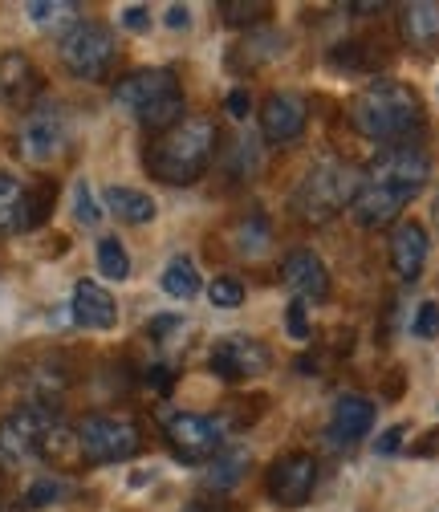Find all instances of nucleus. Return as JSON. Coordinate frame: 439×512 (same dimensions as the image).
<instances>
[{"instance_id":"38","label":"nucleus","mask_w":439,"mask_h":512,"mask_svg":"<svg viewBox=\"0 0 439 512\" xmlns=\"http://www.w3.org/2000/svg\"><path fill=\"white\" fill-rule=\"evenodd\" d=\"M224 106H228L232 118H248V110H253V98H248V90H232Z\"/></svg>"},{"instance_id":"9","label":"nucleus","mask_w":439,"mask_h":512,"mask_svg":"<svg viewBox=\"0 0 439 512\" xmlns=\"http://www.w3.org/2000/svg\"><path fill=\"white\" fill-rule=\"evenodd\" d=\"M163 435H167V447L183 464H204L224 452L228 427H224V419H212V415L171 411V415H163Z\"/></svg>"},{"instance_id":"28","label":"nucleus","mask_w":439,"mask_h":512,"mask_svg":"<svg viewBox=\"0 0 439 512\" xmlns=\"http://www.w3.org/2000/svg\"><path fill=\"white\" fill-rule=\"evenodd\" d=\"M374 45H366V41H342V45H334L330 49V66L334 70H350V74H358V70H374V53H370ZM383 61V57H379Z\"/></svg>"},{"instance_id":"6","label":"nucleus","mask_w":439,"mask_h":512,"mask_svg":"<svg viewBox=\"0 0 439 512\" xmlns=\"http://www.w3.org/2000/svg\"><path fill=\"white\" fill-rule=\"evenodd\" d=\"M78 456L82 464H122L143 447V431L127 415H86L78 423Z\"/></svg>"},{"instance_id":"19","label":"nucleus","mask_w":439,"mask_h":512,"mask_svg":"<svg viewBox=\"0 0 439 512\" xmlns=\"http://www.w3.org/2000/svg\"><path fill=\"white\" fill-rule=\"evenodd\" d=\"M399 33L411 49H431L439 45V5L431 0H415V5L399 9Z\"/></svg>"},{"instance_id":"2","label":"nucleus","mask_w":439,"mask_h":512,"mask_svg":"<svg viewBox=\"0 0 439 512\" xmlns=\"http://www.w3.org/2000/svg\"><path fill=\"white\" fill-rule=\"evenodd\" d=\"M354 131L370 143H403L423 126V98L395 78H374L350 102Z\"/></svg>"},{"instance_id":"15","label":"nucleus","mask_w":439,"mask_h":512,"mask_svg":"<svg viewBox=\"0 0 439 512\" xmlns=\"http://www.w3.org/2000/svg\"><path fill=\"white\" fill-rule=\"evenodd\" d=\"M281 281L297 293V301H322L330 293V273L322 265L318 252L309 248H293L281 261Z\"/></svg>"},{"instance_id":"29","label":"nucleus","mask_w":439,"mask_h":512,"mask_svg":"<svg viewBox=\"0 0 439 512\" xmlns=\"http://www.w3.org/2000/svg\"><path fill=\"white\" fill-rule=\"evenodd\" d=\"M220 17L228 25H261V17H269V5H261V0H220Z\"/></svg>"},{"instance_id":"20","label":"nucleus","mask_w":439,"mask_h":512,"mask_svg":"<svg viewBox=\"0 0 439 512\" xmlns=\"http://www.w3.org/2000/svg\"><path fill=\"white\" fill-rule=\"evenodd\" d=\"M102 204H106V212L118 216L122 224H151L155 212H159L155 200L147 196V191H139V187H106Z\"/></svg>"},{"instance_id":"34","label":"nucleus","mask_w":439,"mask_h":512,"mask_svg":"<svg viewBox=\"0 0 439 512\" xmlns=\"http://www.w3.org/2000/svg\"><path fill=\"white\" fill-rule=\"evenodd\" d=\"M411 334L415 338H439V301H423L415 309V322H411Z\"/></svg>"},{"instance_id":"3","label":"nucleus","mask_w":439,"mask_h":512,"mask_svg":"<svg viewBox=\"0 0 439 512\" xmlns=\"http://www.w3.org/2000/svg\"><path fill=\"white\" fill-rule=\"evenodd\" d=\"M114 102L127 110L139 126L147 131L163 135L179 118H187V102H183V90H179V78L171 70H135L127 74L118 86H114Z\"/></svg>"},{"instance_id":"32","label":"nucleus","mask_w":439,"mask_h":512,"mask_svg":"<svg viewBox=\"0 0 439 512\" xmlns=\"http://www.w3.org/2000/svg\"><path fill=\"white\" fill-rule=\"evenodd\" d=\"M208 301H212L216 309H240V301H244V285H240L236 277H216V281L208 285Z\"/></svg>"},{"instance_id":"23","label":"nucleus","mask_w":439,"mask_h":512,"mask_svg":"<svg viewBox=\"0 0 439 512\" xmlns=\"http://www.w3.org/2000/svg\"><path fill=\"white\" fill-rule=\"evenodd\" d=\"M25 200H29V187L17 175L0 171V232H21Z\"/></svg>"},{"instance_id":"25","label":"nucleus","mask_w":439,"mask_h":512,"mask_svg":"<svg viewBox=\"0 0 439 512\" xmlns=\"http://www.w3.org/2000/svg\"><path fill=\"white\" fill-rule=\"evenodd\" d=\"M25 13L41 29H74L78 25V5H66V0H33Z\"/></svg>"},{"instance_id":"40","label":"nucleus","mask_w":439,"mask_h":512,"mask_svg":"<svg viewBox=\"0 0 439 512\" xmlns=\"http://www.w3.org/2000/svg\"><path fill=\"white\" fill-rule=\"evenodd\" d=\"M163 21H167V29H187V25H192V9H187V5H171Z\"/></svg>"},{"instance_id":"11","label":"nucleus","mask_w":439,"mask_h":512,"mask_svg":"<svg viewBox=\"0 0 439 512\" xmlns=\"http://www.w3.org/2000/svg\"><path fill=\"white\" fill-rule=\"evenodd\" d=\"M265 488L277 508H305L313 488H318V460L309 452H285L281 460H273Z\"/></svg>"},{"instance_id":"30","label":"nucleus","mask_w":439,"mask_h":512,"mask_svg":"<svg viewBox=\"0 0 439 512\" xmlns=\"http://www.w3.org/2000/svg\"><path fill=\"white\" fill-rule=\"evenodd\" d=\"M61 496H66V484L53 480V476H41V480H33L29 492L21 496V508H45V504H53V500H61Z\"/></svg>"},{"instance_id":"41","label":"nucleus","mask_w":439,"mask_h":512,"mask_svg":"<svg viewBox=\"0 0 439 512\" xmlns=\"http://www.w3.org/2000/svg\"><path fill=\"white\" fill-rule=\"evenodd\" d=\"M411 452H415V456H439V431H427L423 443H415Z\"/></svg>"},{"instance_id":"13","label":"nucleus","mask_w":439,"mask_h":512,"mask_svg":"<svg viewBox=\"0 0 439 512\" xmlns=\"http://www.w3.org/2000/svg\"><path fill=\"white\" fill-rule=\"evenodd\" d=\"M41 90H45V78L33 66L29 53H21V49L0 53V102L29 114L41 102Z\"/></svg>"},{"instance_id":"4","label":"nucleus","mask_w":439,"mask_h":512,"mask_svg":"<svg viewBox=\"0 0 439 512\" xmlns=\"http://www.w3.org/2000/svg\"><path fill=\"white\" fill-rule=\"evenodd\" d=\"M358 183L362 175L338 159H326L318 167H309L293 191V212L305 224H330L334 216H342L354 196H358Z\"/></svg>"},{"instance_id":"12","label":"nucleus","mask_w":439,"mask_h":512,"mask_svg":"<svg viewBox=\"0 0 439 512\" xmlns=\"http://www.w3.org/2000/svg\"><path fill=\"white\" fill-rule=\"evenodd\" d=\"M269 350H265V342H257V338H244V334H228V338H220L216 346H212V354H208V366H212V374L220 378V382H248V378H261L265 370H269Z\"/></svg>"},{"instance_id":"33","label":"nucleus","mask_w":439,"mask_h":512,"mask_svg":"<svg viewBox=\"0 0 439 512\" xmlns=\"http://www.w3.org/2000/svg\"><path fill=\"white\" fill-rule=\"evenodd\" d=\"M74 216H78V224H86V228H94V224L102 220V208H98V200H94V191H90L86 179L74 183Z\"/></svg>"},{"instance_id":"27","label":"nucleus","mask_w":439,"mask_h":512,"mask_svg":"<svg viewBox=\"0 0 439 512\" xmlns=\"http://www.w3.org/2000/svg\"><path fill=\"white\" fill-rule=\"evenodd\" d=\"M285 53V37L281 33H273V29H261V33H253L244 45H240V61L248 70L253 66H261V61H273V57H281Z\"/></svg>"},{"instance_id":"26","label":"nucleus","mask_w":439,"mask_h":512,"mask_svg":"<svg viewBox=\"0 0 439 512\" xmlns=\"http://www.w3.org/2000/svg\"><path fill=\"white\" fill-rule=\"evenodd\" d=\"M98 273L106 281H127L131 277V256H127V248H122L118 236H102L98 240Z\"/></svg>"},{"instance_id":"1","label":"nucleus","mask_w":439,"mask_h":512,"mask_svg":"<svg viewBox=\"0 0 439 512\" xmlns=\"http://www.w3.org/2000/svg\"><path fill=\"white\" fill-rule=\"evenodd\" d=\"M216 122L204 118V114H187L179 118L171 131L155 135V143L147 147V171L151 179L159 183H171V187H187L196 183L212 159H216Z\"/></svg>"},{"instance_id":"22","label":"nucleus","mask_w":439,"mask_h":512,"mask_svg":"<svg viewBox=\"0 0 439 512\" xmlns=\"http://www.w3.org/2000/svg\"><path fill=\"white\" fill-rule=\"evenodd\" d=\"M232 244H236V252L240 256H248V261H261V256L269 252V244H273V228H269V220L265 216H244V220H236V228H232Z\"/></svg>"},{"instance_id":"37","label":"nucleus","mask_w":439,"mask_h":512,"mask_svg":"<svg viewBox=\"0 0 439 512\" xmlns=\"http://www.w3.org/2000/svg\"><path fill=\"white\" fill-rule=\"evenodd\" d=\"M122 25H127L131 33H147V29H151V9L127 5V9H122Z\"/></svg>"},{"instance_id":"17","label":"nucleus","mask_w":439,"mask_h":512,"mask_svg":"<svg viewBox=\"0 0 439 512\" xmlns=\"http://www.w3.org/2000/svg\"><path fill=\"white\" fill-rule=\"evenodd\" d=\"M70 309H74V322L86 330H114L118 326V305L98 281H78Z\"/></svg>"},{"instance_id":"39","label":"nucleus","mask_w":439,"mask_h":512,"mask_svg":"<svg viewBox=\"0 0 439 512\" xmlns=\"http://www.w3.org/2000/svg\"><path fill=\"white\" fill-rule=\"evenodd\" d=\"M147 382H151L155 391H163V395H167V391L175 387V374H171L167 366H151V370H147Z\"/></svg>"},{"instance_id":"5","label":"nucleus","mask_w":439,"mask_h":512,"mask_svg":"<svg viewBox=\"0 0 439 512\" xmlns=\"http://www.w3.org/2000/svg\"><path fill=\"white\" fill-rule=\"evenodd\" d=\"M57 57L74 78L82 82H106L114 70V57H118V41L106 25L98 21H78L74 29L61 33L57 41Z\"/></svg>"},{"instance_id":"43","label":"nucleus","mask_w":439,"mask_h":512,"mask_svg":"<svg viewBox=\"0 0 439 512\" xmlns=\"http://www.w3.org/2000/svg\"><path fill=\"white\" fill-rule=\"evenodd\" d=\"M175 326H179V317H155V322H151V334H155V338H163V334H167V330H175Z\"/></svg>"},{"instance_id":"44","label":"nucleus","mask_w":439,"mask_h":512,"mask_svg":"<svg viewBox=\"0 0 439 512\" xmlns=\"http://www.w3.org/2000/svg\"><path fill=\"white\" fill-rule=\"evenodd\" d=\"M435 224H439V200H435Z\"/></svg>"},{"instance_id":"16","label":"nucleus","mask_w":439,"mask_h":512,"mask_svg":"<svg viewBox=\"0 0 439 512\" xmlns=\"http://www.w3.org/2000/svg\"><path fill=\"white\" fill-rule=\"evenodd\" d=\"M427 228L423 224H415V220H403V224H395V232H391V269L399 273V281H419V273H423V265H427Z\"/></svg>"},{"instance_id":"10","label":"nucleus","mask_w":439,"mask_h":512,"mask_svg":"<svg viewBox=\"0 0 439 512\" xmlns=\"http://www.w3.org/2000/svg\"><path fill=\"white\" fill-rule=\"evenodd\" d=\"M362 179L407 191V196H419V191L427 187V179H431V155L423 147H411V143L383 147L379 155L370 159V167L362 171Z\"/></svg>"},{"instance_id":"31","label":"nucleus","mask_w":439,"mask_h":512,"mask_svg":"<svg viewBox=\"0 0 439 512\" xmlns=\"http://www.w3.org/2000/svg\"><path fill=\"white\" fill-rule=\"evenodd\" d=\"M49 208H53V183H45V187L29 191V200H25V220H21V232H29V228L45 224Z\"/></svg>"},{"instance_id":"24","label":"nucleus","mask_w":439,"mask_h":512,"mask_svg":"<svg viewBox=\"0 0 439 512\" xmlns=\"http://www.w3.org/2000/svg\"><path fill=\"white\" fill-rule=\"evenodd\" d=\"M159 285H163V293L175 297V301H192V297L200 293V273H196V265L187 261V256H171Z\"/></svg>"},{"instance_id":"14","label":"nucleus","mask_w":439,"mask_h":512,"mask_svg":"<svg viewBox=\"0 0 439 512\" xmlns=\"http://www.w3.org/2000/svg\"><path fill=\"white\" fill-rule=\"evenodd\" d=\"M305 122H309V106H305V98H297L289 90H277L261 102V135L277 147L301 139Z\"/></svg>"},{"instance_id":"36","label":"nucleus","mask_w":439,"mask_h":512,"mask_svg":"<svg viewBox=\"0 0 439 512\" xmlns=\"http://www.w3.org/2000/svg\"><path fill=\"white\" fill-rule=\"evenodd\" d=\"M403 435H407V423H395V427H387L379 439H374V452H379V456H395L399 447H403Z\"/></svg>"},{"instance_id":"7","label":"nucleus","mask_w":439,"mask_h":512,"mask_svg":"<svg viewBox=\"0 0 439 512\" xmlns=\"http://www.w3.org/2000/svg\"><path fill=\"white\" fill-rule=\"evenodd\" d=\"M70 147V114L61 102H37L17 131V155L33 167H49Z\"/></svg>"},{"instance_id":"8","label":"nucleus","mask_w":439,"mask_h":512,"mask_svg":"<svg viewBox=\"0 0 439 512\" xmlns=\"http://www.w3.org/2000/svg\"><path fill=\"white\" fill-rule=\"evenodd\" d=\"M57 411L49 403L17 407L9 419H0V464H29L41 460L45 439L57 427Z\"/></svg>"},{"instance_id":"35","label":"nucleus","mask_w":439,"mask_h":512,"mask_svg":"<svg viewBox=\"0 0 439 512\" xmlns=\"http://www.w3.org/2000/svg\"><path fill=\"white\" fill-rule=\"evenodd\" d=\"M285 326H289V334L297 338V342H305L309 338V322H305V301H289V309H285Z\"/></svg>"},{"instance_id":"21","label":"nucleus","mask_w":439,"mask_h":512,"mask_svg":"<svg viewBox=\"0 0 439 512\" xmlns=\"http://www.w3.org/2000/svg\"><path fill=\"white\" fill-rule=\"evenodd\" d=\"M248 464H253L248 447H224V452H220V456L208 464V472H204V488H212V492H228V488H236V484L244 480Z\"/></svg>"},{"instance_id":"42","label":"nucleus","mask_w":439,"mask_h":512,"mask_svg":"<svg viewBox=\"0 0 439 512\" xmlns=\"http://www.w3.org/2000/svg\"><path fill=\"white\" fill-rule=\"evenodd\" d=\"M183 512H232V508H228V504H220V500H192Z\"/></svg>"},{"instance_id":"18","label":"nucleus","mask_w":439,"mask_h":512,"mask_svg":"<svg viewBox=\"0 0 439 512\" xmlns=\"http://www.w3.org/2000/svg\"><path fill=\"white\" fill-rule=\"evenodd\" d=\"M374 427V403L366 395H342L330 415V439L334 443H358Z\"/></svg>"}]
</instances>
